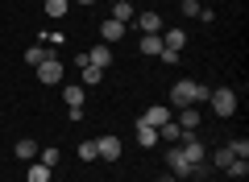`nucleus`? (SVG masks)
I'll list each match as a JSON object with an SVG mask.
<instances>
[{"mask_svg": "<svg viewBox=\"0 0 249 182\" xmlns=\"http://www.w3.org/2000/svg\"><path fill=\"white\" fill-rule=\"evenodd\" d=\"M178 129L183 132H199V124H204V116H199V108H178Z\"/></svg>", "mask_w": 249, "mask_h": 182, "instance_id": "nucleus-6", "label": "nucleus"}, {"mask_svg": "<svg viewBox=\"0 0 249 182\" xmlns=\"http://www.w3.org/2000/svg\"><path fill=\"white\" fill-rule=\"evenodd\" d=\"M229 153H232V157H249V141H245V137L229 141Z\"/></svg>", "mask_w": 249, "mask_h": 182, "instance_id": "nucleus-23", "label": "nucleus"}, {"mask_svg": "<svg viewBox=\"0 0 249 182\" xmlns=\"http://www.w3.org/2000/svg\"><path fill=\"white\" fill-rule=\"evenodd\" d=\"M75 4H83V9H88V4H100V0H75Z\"/></svg>", "mask_w": 249, "mask_h": 182, "instance_id": "nucleus-29", "label": "nucleus"}, {"mask_svg": "<svg viewBox=\"0 0 249 182\" xmlns=\"http://www.w3.org/2000/svg\"><path fill=\"white\" fill-rule=\"evenodd\" d=\"M229 162H232V153H229V145H220V149H216L212 157H208V165H216V170H224V165H229Z\"/></svg>", "mask_w": 249, "mask_h": 182, "instance_id": "nucleus-20", "label": "nucleus"}, {"mask_svg": "<svg viewBox=\"0 0 249 182\" xmlns=\"http://www.w3.org/2000/svg\"><path fill=\"white\" fill-rule=\"evenodd\" d=\"M166 120H175V112H170L166 104H154V108H145V112H142V124H150V129H162Z\"/></svg>", "mask_w": 249, "mask_h": 182, "instance_id": "nucleus-5", "label": "nucleus"}, {"mask_svg": "<svg viewBox=\"0 0 249 182\" xmlns=\"http://www.w3.org/2000/svg\"><path fill=\"white\" fill-rule=\"evenodd\" d=\"M62 99L67 108H83V87H62Z\"/></svg>", "mask_w": 249, "mask_h": 182, "instance_id": "nucleus-19", "label": "nucleus"}, {"mask_svg": "<svg viewBox=\"0 0 249 182\" xmlns=\"http://www.w3.org/2000/svg\"><path fill=\"white\" fill-rule=\"evenodd\" d=\"M108 4H116V0H108Z\"/></svg>", "mask_w": 249, "mask_h": 182, "instance_id": "nucleus-30", "label": "nucleus"}, {"mask_svg": "<svg viewBox=\"0 0 249 182\" xmlns=\"http://www.w3.org/2000/svg\"><path fill=\"white\" fill-rule=\"evenodd\" d=\"M88 62H91V66H100V70H108V66H112V50H108L104 42L91 46V50H88Z\"/></svg>", "mask_w": 249, "mask_h": 182, "instance_id": "nucleus-9", "label": "nucleus"}, {"mask_svg": "<svg viewBox=\"0 0 249 182\" xmlns=\"http://www.w3.org/2000/svg\"><path fill=\"white\" fill-rule=\"evenodd\" d=\"M162 46H166V50L170 54H178V50H183V46H187V33H183V29H162Z\"/></svg>", "mask_w": 249, "mask_h": 182, "instance_id": "nucleus-10", "label": "nucleus"}, {"mask_svg": "<svg viewBox=\"0 0 249 182\" xmlns=\"http://www.w3.org/2000/svg\"><path fill=\"white\" fill-rule=\"evenodd\" d=\"M162 50H166V46H162V33H142V54L145 58H158Z\"/></svg>", "mask_w": 249, "mask_h": 182, "instance_id": "nucleus-12", "label": "nucleus"}, {"mask_svg": "<svg viewBox=\"0 0 249 182\" xmlns=\"http://www.w3.org/2000/svg\"><path fill=\"white\" fill-rule=\"evenodd\" d=\"M62 70H67V66H62V58H58V54H46V58L34 66V75H37V83L54 87V83H62Z\"/></svg>", "mask_w": 249, "mask_h": 182, "instance_id": "nucleus-3", "label": "nucleus"}, {"mask_svg": "<svg viewBox=\"0 0 249 182\" xmlns=\"http://www.w3.org/2000/svg\"><path fill=\"white\" fill-rule=\"evenodd\" d=\"M46 37V46H62V33H58V29H50V33H42Z\"/></svg>", "mask_w": 249, "mask_h": 182, "instance_id": "nucleus-27", "label": "nucleus"}, {"mask_svg": "<svg viewBox=\"0 0 249 182\" xmlns=\"http://www.w3.org/2000/svg\"><path fill=\"white\" fill-rule=\"evenodd\" d=\"M29 182H50V165L34 162V165H29Z\"/></svg>", "mask_w": 249, "mask_h": 182, "instance_id": "nucleus-21", "label": "nucleus"}, {"mask_svg": "<svg viewBox=\"0 0 249 182\" xmlns=\"http://www.w3.org/2000/svg\"><path fill=\"white\" fill-rule=\"evenodd\" d=\"M158 141H166V145H178V141H183V129H178L175 120H166V124L158 129Z\"/></svg>", "mask_w": 249, "mask_h": 182, "instance_id": "nucleus-15", "label": "nucleus"}, {"mask_svg": "<svg viewBox=\"0 0 249 182\" xmlns=\"http://www.w3.org/2000/svg\"><path fill=\"white\" fill-rule=\"evenodd\" d=\"M79 75H83V87H100V83H104V70L91 66V62H88V66H79Z\"/></svg>", "mask_w": 249, "mask_h": 182, "instance_id": "nucleus-17", "label": "nucleus"}, {"mask_svg": "<svg viewBox=\"0 0 249 182\" xmlns=\"http://www.w3.org/2000/svg\"><path fill=\"white\" fill-rule=\"evenodd\" d=\"M121 137H116V132H104V137H96V153L100 157H108V162H116V157H121Z\"/></svg>", "mask_w": 249, "mask_h": 182, "instance_id": "nucleus-4", "label": "nucleus"}, {"mask_svg": "<svg viewBox=\"0 0 249 182\" xmlns=\"http://www.w3.org/2000/svg\"><path fill=\"white\" fill-rule=\"evenodd\" d=\"M133 17H137L133 0H116V4H112V21H121V25H129Z\"/></svg>", "mask_w": 249, "mask_h": 182, "instance_id": "nucleus-13", "label": "nucleus"}, {"mask_svg": "<svg viewBox=\"0 0 249 182\" xmlns=\"http://www.w3.org/2000/svg\"><path fill=\"white\" fill-rule=\"evenodd\" d=\"M137 145H142V149H154V145H158V129H150V124L137 120Z\"/></svg>", "mask_w": 249, "mask_h": 182, "instance_id": "nucleus-14", "label": "nucleus"}, {"mask_svg": "<svg viewBox=\"0 0 249 182\" xmlns=\"http://www.w3.org/2000/svg\"><path fill=\"white\" fill-rule=\"evenodd\" d=\"M158 182H178V178H175V174H162V178H158Z\"/></svg>", "mask_w": 249, "mask_h": 182, "instance_id": "nucleus-28", "label": "nucleus"}, {"mask_svg": "<svg viewBox=\"0 0 249 182\" xmlns=\"http://www.w3.org/2000/svg\"><path fill=\"white\" fill-rule=\"evenodd\" d=\"M133 25L142 29V33H162V29H166V25H162V17H158V13H150V9H145V13H137V17H133Z\"/></svg>", "mask_w": 249, "mask_h": 182, "instance_id": "nucleus-7", "label": "nucleus"}, {"mask_svg": "<svg viewBox=\"0 0 249 182\" xmlns=\"http://www.w3.org/2000/svg\"><path fill=\"white\" fill-rule=\"evenodd\" d=\"M208 108H212L216 116H232L237 112V91H232V87H212V91H208Z\"/></svg>", "mask_w": 249, "mask_h": 182, "instance_id": "nucleus-2", "label": "nucleus"}, {"mask_svg": "<svg viewBox=\"0 0 249 182\" xmlns=\"http://www.w3.org/2000/svg\"><path fill=\"white\" fill-rule=\"evenodd\" d=\"M46 54H50V50H42V46H29V50H25V66H37Z\"/></svg>", "mask_w": 249, "mask_h": 182, "instance_id": "nucleus-22", "label": "nucleus"}, {"mask_svg": "<svg viewBox=\"0 0 249 182\" xmlns=\"http://www.w3.org/2000/svg\"><path fill=\"white\" fill-rule=\"evenodd\" d=\"M224 174H229V178H245L249 174V157H232V162L224 165Z\"/></svg>", "mask_w": 249, "mask_h": 182, "instance_id": "nucleus-18", "label": "nucleus"}, {"mask_svg": "<svg viewBox=\"0 0 249 182\" xmlns=\"http://www.w3.org/2000/svg\"><path fill=\"white\" fill-rule=\"evenodd\" d=\"M96 141H83V145H79V162H96Z\"/></svg>", "mask_w": 249, "mask_h": 182, "instance_id": "nucleus-24", "label": "nucleus"}, {"mask_svg": "<svg viewBox=\"0 0 249 182\" xmlns=\"http://www.w3.org/2000/svg\"><path fill=\"white\" fill-rule=\"evenodd\" d=\"M199 104H208V87L204 83H196V79H178L175 87H170V112H178V108H199Z\"/></svg>", "mask_w": 249, "mask_h": 182, "instance_id": "nucleus-1", "label": "nucleus"}, {"mask_svg": "<svg viewBox=\"0 0 249 182\" xmlns=\"http://www.w3.org/2000/svg\"><path fill=\"white\" fill-rule=\"evenodd\" d=\"M42 9H46V17H67V9H71V0H42Z\"/></svg>", "mask_w": 249, "mask_h": 182, "instance_id": "nucleus-16", "label": "nucleus"}, {"mask_svg": "<svg viewBox=\"0 0 249 182\" xmlns=\"http://www.w3.org/2000/svg\"><path fill=\"white\" fill-rule=\"evenodd\" d=\"M124 29H129V25H121V21H112V17H108L104 25H100V42H104V46L121 42V37H124Z\"/></svg>", "mask_w": 249, "mask_h": 182, "instance_id": "nucleus-8", "label": "nucleus"}, {"mask_svg": "<svg viewBox=\"0 0 249 182\" xmlns=\"http://www.w3.org/2000/svg\"><path fill=\"white\" fill-rule=\"evenodd\" d=\"M13 157H21V162H34V157H37V141H34V137H21L17 145H13Z\"/></svg>", "mask_w": 249, "mask_h": 182, "instance_id": "nucleus-11", "label": "nucleus"}, {"mask_svg": "<svg viewBox=\"0 0 249 182\" xmlns=\"http://www.w3.org/2000/svg\"><path fill=\"white\" fill-rule=\"evenodd\" d=\"M178 9H183V17H199V9H204V4H199V0H183Z\"/></svg>", "mask_w": 249, "mask_h": 182, "instance_id": "nucleus-26", "label": "nucleus"}, {"mask_svg": "<svg viewBox=\"0 0 249 182\" xmlns=\"http://www.w3.org/2000/svg\"><path fill=\"white\" fill-rule=\"evenodd\" d=\"M58 162H62V153H58L54 145H50V149H42V165H50V170H54Z\"/></svg>", "mask_w": 249, "mask_h": 182, "instance_id": "nucleus-25", "label": "nucleus"}]
</instances>
